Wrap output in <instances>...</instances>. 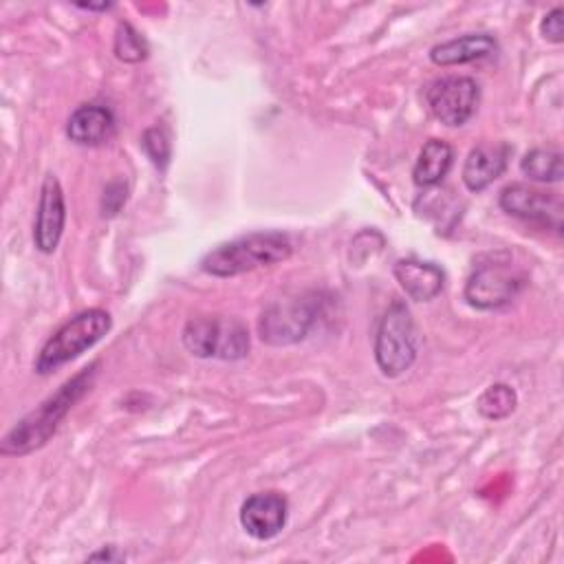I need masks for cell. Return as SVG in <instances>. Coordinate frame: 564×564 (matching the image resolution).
<instances>
[{
    "instance_id": "18",
    "label": "cell",
    "mask_w": 564,
    "mask_h": 564,
    "mask_svg": "<svg viewBox=\"0 0 564 564\" xmlns=\"http://www.w3.org/2000/svg\"><path fill=\"white\" fill-rule=\"evenodd\" d=\"M516 401H518V397H516V392H513V388L511 386H507V383H494V386H489L480 397H478V412L482 414V416H487V419H505V416H509L511 412H513V408H516Z\"/></svg>"
},
{
    "instance_id": "15",
    "label": "cell",
    "mask_w": 564,
    "mask_h": 564,
    "mask_svg": "<svg viewBox=\"0 0 564 564\" xmlns=\"http://www.w3.org/2000/svg\"><path fill=\"white\" fill-rule=\"evenodd\" d=\"M498 51V44L487 33H467L447 42H441L432 46L430 59L438 66H454V64H467L474 59L489 57Z\"/></svg>"
},
{
    "instance_id": "14",
    "label": "cell",
    "mask_w": 564,
    "mask_h": 564,
    "mask_svg": "<svg viewBox=\"0 0 564 564\" xmlns=\"http://www.w3.org/2000/svg\"><path fill=\"white\" fill-rule=\"evenodd\" d=\"M112 132H115V117L110 108L101 104L79 106L66 123L68 139L79 145H99L108 141Z\"/></svg>"
},
{
    "instance_id": "8",
    "label": "cell",
    "mask_w": 564,
    "mask_h": 564,
    "mask_svg": "<svg viewBox=\"0 0 564 564\" xmlns=\"http://www.w3.org/2000/svg\"><path fill=\"white\" fill-rule=\"evenodd\" d=\"M478 84L465 75H449L436 79L427 88V106L432 115L449 128L467 123V119L474 115L478 106Z\"/></svg>"
},
{
    "instance_id": "10",
    "label": "cell",
    "mask_w": 564,
    "mask_h": 564,
    "mask_svg": "<svg viewBox=\"0 0 564 564\" xmlns=\"http://www.w3.org/2000/svg\"><path fill=\"white\" fill-rule=\"evenodd\" d=\"M64 220H66V207H64L62 185L53 174H46L40 189V203H37L35 229H33L35 247L42 253H53L57 249L64 231Z\"/></svg>"
},
{
    "instance_id": "4",
    "label": "cell",
    "mask_w": 564,
    "mask_h": 564,
    "mask_svg": "<svg viewBox=\"0 0 564 564\" xmlns=\"http://www.w3.org/2000/svg\"><path fill=\"white\" fill-rule=\"evenodd\" d=\"M419 337L414 319L403 302H392L375 335V359L386 377L403 375L416 359Z\"/></svg>"
},
{
    "instance_id": "11",
    "label": "cell",
    "mask_w": 564,
    "mask_h": 564,
    "mask_svg": "<svg viewBox=\"0 0 564 564\" xmlns=\"http://www.w3.org/2000/svg\"><path fill=\"white\" fill-rule=\"evenodd\" d=\"M286 500L275 491H260L249 496L240 507V524L256 540L278 535L286 524Z\"/></svg>"
},
{
    "instance_id": "7",
    "label": "cell",
    "mask_w": 564,
    "mask_h": 564,
    "mask_svg": "<svg viewBox=\"0 0 564 564\" xmlns=\"http://www.w3.org/2000/svg\"><path fill=\"white\" fill-rule=\"evenodd\" d=\"M317 306L313 297H293L273 302L260 317V339L271 346L295 344L306 337Z\"/></svg>"
},
{
    "instance_id": "16",
    "label": "cell",
    "mask_w": 564,
    "mask_h": 564,
    "mask_svg": "<svg viewBox=\"0 0 564 564\" xmlns=\"http://www.w3.org/2000/svg\"><path fill=\"white\" fill-rule=\"evenodd\" d=\"M452 161H454L452 145L441 139H430L421 148L419 159L414 163V170H412L414 183L419 187H432V185L441 183L445 178V174L449 172Z\"/></svg>"
},
{
    "instance_id": "3",
    "label": "cell",
    "mask_w": 564,
    "mask_h": 564,
    "mask_svg": "<svg viewBox=\"0 0 564 564\" xmlns=\"http://www.w3.org/2000/svg\"><path fill=\"white\" fill-rule=\"evenodd\" d=\"M110 315L101 308H88L77 313L62 328H57L55 335L44 344V348L37 355L35 370L40 375L57 370L66 361L75 359L77 355L95 346L110 330Z\"/></svg>"
},
{
    "instance_id": "19",
    "label": "cell",
    "mask_w": 564,
    "mask_h": 564,
    "mask_svg": "<svg viewBox=\"0 0 564 564\" xmlns=\"http://www.w3.org/2000/svg\"><path fill=\"white\" fill-rule=\"evenodd\" d=\"M115 55L123 62H141L148 55V44L145 40L139 35V31L132 29V24L121 22L117 26V35H115Z\"/></svg>"
},
{
    "instance_id": "5",
    "label": "cell",
    "mask_w": 564,
    "mask_h": 564,
    "mask_svg": "<svg viewBox=\"0 0 564 564\" xmlns=\"http://www.w3.org/2000/svg\"><path fill=\"white\" fill-rule=\"evenodd\" d=\"M524 286V273L509 260L491 258L474 269L465 284V300L480 311L509 304Z\"/></svg>"
},
{
    "instance_id": "17",
    "label": "cell",
    "mask_w": 564,
    "mask_h": 564,
    "mask_svg": "<svg viewBox=\"0 0 564 564\" xmlns=\"http://www.w3.org/2000/svg\"><path fill=\"white\" fill-rule=\"evenodd\" d=\"M520 170L524 176H529L531 181H540V183H557L564 176L562 170V154L557 150H549V148H533L529 150L522 161H520Z\"/></svg>"
},
{
    "instance_id": "1",
    "label": "cell",
    "mask_w": 564,
    "mask_h": 564,
    "mask_svg": "<svg viewBox=\"0 0 564 564\" xmlns=\"http://www.w3.org/2000/svg\"><path fill=\"white\" fill-rule=\"evenodd\" d=\"M97 364L77 372L68 379L53 397L42 401L33 412L20 419L2 438L0 452L7 456H22L37 447H42L57 430L62 419L70 412V408L90 390L95 379Z\"/></svg>"
},
{
    "instance_id": "6",
    "label": "cell",
    "mask_w": 564,
    "mask_h": 564,
    "mask_svg": "<svg viewBox=\"0 0 564 564\" xmlns=\"http://www.w3.org/2000/svg\"><path fill=\"white\" fill-rule=\"evenodd\" d=\"M183 346L200 359H240L249 348V337L238 322L223 324L216 317H194L183 328Z\"/></svg>"
},
{
    "instance_id": "13",
    "label": "cell",
    "mask_w": 564,
    "mask_h": 564,
    "mask_svg": "<svg viewBox=\"0 0 564 564\" xmlns=\"http://www.w3.org/2000/svg\"><path fill=\"white\" fill-rule=\"evenodd\" d=\"M394 278L412 300L427 302L441 293L445 273L434 262L405 258L394 264Z\"/></svg>"
},
{
    "instance_id": "12",
    "label": "cell",
    "mask_w": 564,
    "mask_h": 564,
    "mask_svg": "<svg viewBox=\"0 0 564 564\" xmlns=\"http://www.w3.org/2000/svg\"><path fill=\"white\" fill-rule=\"evenodd\" d=\"M509 145L507 143H480L476 145L463 165V183L469 192H482L489 187L498 176H502L507 161H509Z\"/></svg>"
},
{
    "instance_id": "22",
    "label": "cell",
    "mask_w": 564,
    "mask_h": 564,
    "mask_svg": "<svg viewBox=\"0 0 564 564\" xmlns=\"http://www.w3.org/2000/svg\"><path fill=\"white\" fill-rule=\"evenodd\" d=\"M82 9H108L110 4H79Z\"/></svg>"
},
{
    "instance_id": "9",
    "label": "cell",
    "mask_w": 564,
    "mask_h": 564,
    "mask_svg": "<svg viewBox=\"0 0 564 564\" xmlns=\"http://www.w3.org/2000/svg\"><path fill=\"white\" fill-rule=\"evenodd\" d=\"M500 207L522 220L542 223L546 227H562V203L560 198L540 192L524 183H511L500 192Z\"/></svg>"
},
{
    "instance_id": "20",
    "label": "cell",
    "mask_w": 564,
    "mask_h": 564,
    "mask_svg": "<svg viewBox=\"0 0 564 564\" xmlns=\"http://www.w3.org/2000/svg\"><path fill=\"white\" fill-rule=\"evenodd\" d=\"M143 148H145V152L150 154V159H152L156 165L165 167V163H167V159H170V141H167V134H165L161 128H150V130H145V134H143Z\"/></svg>"
},
{
    "instance_id": "21",
    "label": "cell",
    "mask_w": 564,
    "mask_h": 564,
    "mask_svg": "<svg viewBox=\"0 0 564 564\" xmlns=\"http://www.w3.org/2000/svg\"><path fill=\"white\" fill-rule=\"evenodd\" d=\"M562 15L564 11L560 7H555L553 11H549L540 24V31L542 35L549 40V42H562V35H564V26H562Z\"/></svg>"
},
{
    "instance_id": "2",
    "label": "cell",
    "mask_w": 564,
    "mask_h": 564,
    "mask_svg": "<svg viewBox=\"0 0 564 564\" xmlns=\"http://www.w3.org/2000/svg\"><path fill=\"white\" fill-rule=\"evenodd\" d=\"M293 245L282 231H256L212 249L203 260L200 269L216 278H231L258 267L282 262L291 256Z\"/></svg>"
}]
</instances>
